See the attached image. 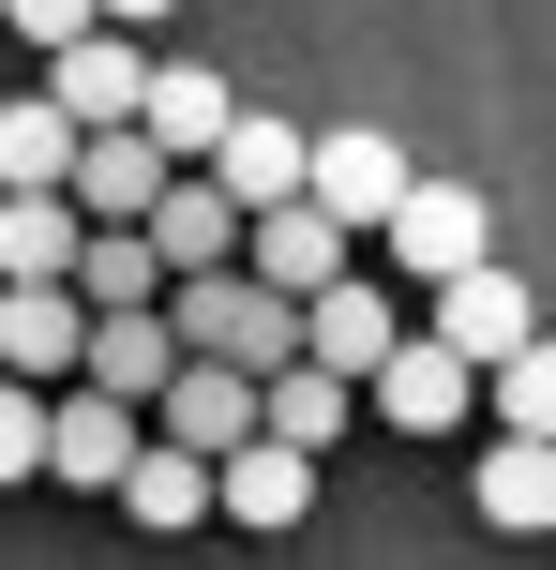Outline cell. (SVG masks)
Segmentation results:
<instances>
[{
  "label": "cell",
  "instance_id": "9",
  "mask_svg": "<svg viewBox=\"0 0 556 570\" xmlns=\"http://www.w3.org/2000/svg\"><path fill=\"white\" fill-rule=\"evenodd\" d=\"M60 196L90 210V226H136L150 196H166V150H150V120H76V180Z\"/></svg>",
  "mask_w": 556,
  "mask_h": 570
},
{
  "label": "cell",
  "instance_id": "19",
  "mask_svg": "<svg viewBox=\"0 0 556 570\" xmlns=\"http://www.w3.org/2000/svg\"><path fill=\"white\" fill-rule=\"evenodd\" d=\"M256 421L301 435V451H331V435L361 421V375H331V361H271V375H256Z\"/></svg>",
  "mask_w": 556,
  "mask_h": 570
},
{
  "label": "cell",
  "instance_id": "6",
  "mask_svg": "<svg viewBox=\"0 0 556 570\" xmlns=\"http://www.w3.org/2000/svg\"><path fill=\"white\" fill-rule=\"evenodd\" d=\"M150 435H181V451H241V435H256V361H196V345H181L166 391H150Z\"/></svg>",
  "mask_w": 556,
  "mask_h": 570
},
{
  "label": "cell",
  "instance_id": "11",
  "mask_svg": "<svg viewBox=\"0 0 556 570\" xmlns=\"http://www.w3.org/2000/svg\"><path fill=\"white\" fill-rule=\"evenodd\" d=\"M46 90H60L76 120H136V90H150V46H136L120 16H90V30H60V46H46Z\"/></svg>",
  "mask_w": 556,
  "mask_h": 570
},
{
  "label": "cell",
  "instance_id": "14",
  "mask_svg": "<svg viewBox=\"0 0 556 570\" xmlns=\"http://www.w3.org/2000/svg\"><path fill=\"white\" fill-rule=\"evenodd\" d=\"M301 150H316V120H271V106H226V136H211V180H226L241 210L301 196Z\"/></svg>",
  "mask_w": 556,
  "mask_h": 570
},
{
  "label": "cell",
  "instance_id": "5",
  "mask_svg": "<svg viewBox=\"0 0 556 570\" xmlns=\"http://www.w3.org/2000/svg\"><path fill=\"white\" fill-rule=\"evenodd\" d=\"M421 301H437V315H421V331H437V345H467V361H511V345L542 331V301H527V285H511V256H467V271H437V285H421Z\"/></svg>",
  "mask_w": 556,
  "mask_h": 570
},
{
  "label": "cell",
  "instance_id": "21",
  "mask_svg": "<svg viewBox=\"0 0 556 570\" xmlns=\"http://www.w3.org/2000/svg\"><path fill=\"white\" fill-rule=\"evenodd\" d=\"M481 511L556 541V435H497V451H481Z\"/></svg>",
  "mask_w": 556,
  "mask_h": 570
},
{
  "label": "cell",
  "instance_id": "7",
  "mask_svg": "<svg viewBox=\"0 0 556 570\" xmlns=\"http://www.w3.org/2000/svg\"><path fill=\"white\" fill-rule=\"evenodd\" d=\"M211 511H226V525H301V511H316V451L256 421L241 451H211Z\"/></svg>",
  "mask_w": 556,
  "mask_h": 570
},
{
  "label": "cell",
  "instance_id": "12",
  "mask_svg": "<svg viewBox=\"0 0 556 570\" xmlns=\"http://www.w3.org/2000/svg\"><path fill=\"white\" fill-rule=\"evenodd\" d=\"M391 285H361V271H331V285H301V361H331V375H377L391 361Z\"/></svg>",
  "mask_w": 556,
  "mask_h": 570
},
{
  "label": "cell",
  "instance_id": "24",
  "mask_svg": "<svg viewBox=\"0 0 556 570\" xmlns=\"http://www.w3.org/2000/svg\"><path fill=\"white\" fill-rule=\"evenodd\" d=\"M481 391H497V435H556V331H527L511 361H481Z\"/></svg>",
  "mask_w": 556,
  "mask_h": 570
},
{
  "label": "cell",
  "instance_id": "4",
  "mask_svg": "<svg viewBox=\"0 0 556 570\" xmlns=\"http://www.w3.org/2000/svg\"><path fill=\"white\" fill-rule=\"evenodd\" d=\"M136 435H150V405H120L106 375H76V391H46V481H90V495H120Z\"/></svg>",
  "mask_w": 556,
  "mask_h": 570
},
{
  "label": "cell",
  "instance_id": "26",
  "mask_svg": "<svg viewBox=\"0 0 556 570\" xmlns=\"http://www.w3.org/2000/svg\"><path fill=\"white\" fill-rule=\"evenodd\" d=\"M0 16H16V46H60V30H90L106 0H0Z\"/></svg>",
  "mask_w": 556,
  "mask_h": 570
},
{
  "label": "cell",
  "instance_id": "18",
  "mask_svg": "<svg viewBox=\"0 0 556 570\" xmlns=\"http://www.w3.org/2000/svg\"><path fill=\"white\" fill-rule=\"evenodd\" d=\"M76 240H90V210L60 180H0V285L16 271H76Z\"/></svg>",
  "mask_w": 556,
  "mask_h": 570
},
{
  "label": "cell",
  "instance_id": "23",
  "mask_svg": "<svg viewBox=\"0 0 556 570\" xmlns=\"http://www.w3.org/2000/svg\"><path fill=\"white\" fill-rule=\"evenodd\" d=\"M0 180H76V106L60 90H16L0 106Z\"/></svg>",
  "mask_w": 556,
  "mask_h": 570
},
{
  "label": "cell",
  "instance_id": "15",
  "mask_svg": "<svg viewBox=\"0 0 556 570\" xmlns=\"http://www.w3.org/2000/svg\"><path fill=\"white\" fill-rule=\"evenodd\" d=\"M166 361H181L166 301H90V345H76V375H106L120 405H150V391H166Z\"/></svg>",
  "mask_w": 556,
  "mask_h": 570
},
{
  "label": "cell",
  "instance_id": "27",
  "mask_svg": "<svg viewBox=\"0 0 556 570\" xmlns=\"http://www.w3.org/2000/svg\"><path fill=\"white\" fill-rule=\"evenodd\" d=\"M106 16H120V30H150V16H181V0H106Z\"/></svg>",
  "mask_w": 556,
  "mask_h": 570
},
{
  "label": "cell",
  "instance_id": "16",
  "mask_svg": "<svg viewBox=\"0 0 556 570\" xmlns=\"http://www.w3.org/2000/svg\"><path fill=\"white\" fill-rule=\"evenodd\" d=\"M226 106H241V90L211 76V60H150V90H136V120H150V150H166V166H211Z\"/></svg>",
  "mask_w": 556,
  "mask_h": 570
},
{
  "label": "cell",
  "instance_id": "17",
  "mask_svg": "<svg viewBox=\"0 0 556 570\" xmlns=\"http://www.w3.org/2000/svg\"><path fill=\"white\" fill-rule=\"evenodd\" d=\"M150 240H166V285L181 271H211V256H241V196L211 166H166V196H150Z\"/></svg>",
  "mask_w": 556,
  "mask_h": 570
},
{
  "label": "cell",
  "instance_id": "25",
  "mask_svg": "<svg viewBox=\"0 0 556 570\" xmlns=\"http://www.w3.org/2000/svg\"><path fill=\"white\" fill-rule=\"evenodd\" d=\"M0 481H46V375H0Z\"/></svg>",
  "mask_w": 556,
  "mask_h": 570
},
{
  "label": "cell",
  "instance_id": "3",
  "mask_svg": "<svg viewBox=\"0 0 556 570\" xmlns=\"http://www.w3.org/2000/svg\"><path fill=\"white\" fill-rule=\"evenodd\" d=\"M377 240H391V271H407V285H437V271L497 256V210H481L467 180H407V196L377 210Z\"/></svg>",
  "mask_w": 556,
  "mask_h": 570
},
{
  "label": "cell",
  "instance_id": "8",
  "mask_svg": "<svg viewBox=\"0 0 556 570\" xmlns=\"http://www.w3.org/2000/svg\"><path fill=\"white\" fill-rule=\"evenodd\" d=\"M76 345H90V301H76V271H16L0 285V375H76Z\"/></svg>",
  "mask_w": 556,
  "mask_h": 570
},
{
  "label": "cell",
  "instance_id": "10",
  "mask_svg": "<svg viewBox=\"0 0 556 570\" xmlns=\"http://www.w3.org/2000/svg\"><path fill=\"white\" fill-rule=\"evenodd\" d=\"M301 196H316V210H347V226H361V240H377V210H391V196H407V150H391V136H377V120H331V136H316V150H301Z\"/></svg>",
  "mask_w": 556,
  "mask_h": 570
},
{
  "label": "cell",
  "instance_id": "22",
  "mask_svg": "<svg viewBox=\"0 0 556 570\" xmlns=\"http://www.w3.org/2000/svg\"><path fill=\"white\" fill-rule=\"evenodd\" d=\"M76 301H166V240H150V210L76 240Z\"/></svg>",
  "mask_w": 556,
  "mask_h": 570
},
{
  "label": "cell",
  "instance_id": "28",
  "mask_svg": "<svg viewBox=\"0 0 556 570\" xmlns=\"http://www.w3.org/2000/svg\"><path fill=\"white\" fill-rule=\"evenodd\" d=\"M542 331H556V315H542Z\"/></svg>",
  "mask_w": 556,
  "mask_h": 570
},
{
  "label": "cell",
  "instance_id": "13",
  "mask_svg": "<svg viewBox=\"0 0 556 570\" xmlns=\"http://www.w3.org/2000/svg\"><path fill=\"white\" fill-rule=\"evenodd\" d=\"M347 240H361V226H347V210H316V196H271V210H241V256L286 285V301L347 271Z\"/></svg>",
  "mask_w": 556,
  "mask_h": 570
},
{
  "label": "cell",
  "instance_id": "1",
  "mask_svg": "<svg viewBox=\"0 0 556 570\" xmlns=\"http://www.w3.org/2000/svg\"><path fill=\"white\" fill-rule=\"evenodd\" d=\"M166 331L196 345V361H256V375H271V361H301V301H286L256 256L181 271V285H166Z\"/></svg>",
  "mask_w": 556,
  "mask_h": 570
},
{
  "label": "cell",
  "instance_id": "2",
  "mask_svg": "<svg viewBox=\"0 0 556 570\" xmlns=\"http://www.w3.org/2000/svg\"><path fill=\"white\" fill-rule=\"evenodd\" d=\"M361 405H377L391 435H451V421L481 405V361H467V345H437V331H391V361L361 375Z\"/></svg>",
  "mask_w": 556,
  "mask_h": 570
},
{
  "label": "cell",
  "instance_id": "20",
  "mask_svg": "<svg viewBox=\"0 0 556 570\" xmlns=\"http://www.w3.org/2000/svg\"><path fill=\"white\" fill-rule=\"evenodd\" d=\"M120 511H136V525H196V511H211V451L136 435V465H120Z\"/></svg>",
  "mask_w": 556,
  "mask_h": 570
}]
</instances>
